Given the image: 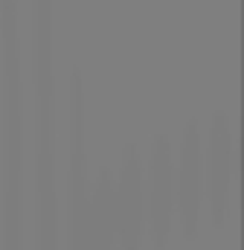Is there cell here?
<instances>
[{"instance_id": "obj_1", "label": "cell", "mask_w": 244, "mask_h": 250, "mask_svg": "<svg viewBox=\"0 0 244 250\" xmlns=\"http://www.w3.org/2000/svg\"><path fill=\"white\" fill-rule=\"evenodd\" d=\"M87 148H84V99L81 79H70V160H67V250H87Z\"/></svg>"}, {"instance_id": "obj_2", "label": "cell", "mask_w": 244, "mask_h": 250, "mask_svg": "<svg viewBox=\"0 0 244 250\" xmlns=\"http://www.w3.org/2000/svg\"><path fill=\"white\" fill-rule=\"evenodd\" d=\"M201 160H203V204L215 221L227 215L233 181H236V125L227 111H212L206 131H201Z\"/></svg>"}, {"instance_id": "obj_3", "label": "cell", "mask_w": 244, "mask_h": 250, "mask_svg": "<svg viewBox=\"0 0 244 250\" xmlns=\"http://www.w3.org/2000/svg\"><path fill=\"white\" fill-rule=\"evenodd\" d=\"M117 201V250H142L148 242V209H145V163L142 148L128 143L114 169Z\"/></svg>"}, {"instance_id": "obj_4", "label": "cell", "mask_w": 244, "mask_h": 250, "mask_svg": "<svg viewBox=\"0 0 244 250\" xmlns=\"http://www.w3.org/2000/svg\"><path fill=\"white\" fill-rule=\"evenodd\" d=\"M145 163V209H148V242H166L175 227V151L166 131L148 143Z\"/></svg>"}, {"instance_id": "obj_5", "label": "cell", "mask_w": 244, "mask_h": 250, "mask_svg": "<svg viewBox=\"0 0 244 250\" xmlns=\"http://www.w3.org/2000/svg\"><path fill=\"white\" fill-rule=\"evenodd\" d=\"M203 209V160H201V128L195 120L183 125L175 151V221L186 230L198 224Z\"/></svg>"}, {"instance_id": "obj_6", "label": "cell", "mask_w": 244, "mask_h": 250, "mask_svg": "<svg viewBox=\"0 0 244 250\" xmlns=\"http://www.w3.org/2000/svg\"><path fill=\"white\" fill-rule=\"evenodd\" d=\"M87 250H117V201L114 169H96L90 175L87 201Z\"/></svg>"}]
</instances>
